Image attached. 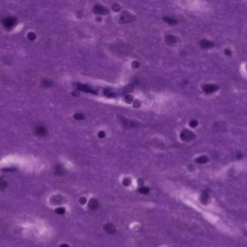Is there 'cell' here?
<instances>
[{
  "label": "cell",
  "mask_w": 247,
  "mask_h": 247,
  "mask_svg": "<svg viewBox=\"0 0 247 247\" xmlns=\"http://www.w3.org/2000/svg\"><path fill=\"white\" fill-rule=\"evenodd\" d=\"M134 17L130 13H127V12H124L121 15V18H120V21L123 23H127L132 22L134 21Z\"/></svg>",
  "instance_id": "obj_1"
},
{
  "label": "cell",
  "mask_w": 247,
  "mask_h": 247,
  "mask_svg": "<svg viewBox=\"0 0 247 247\" xmlns=\"http://www.w3.org/2000/svg\"><path fill=\"white\" fill-rule=\"evenodd\" d=\"M93 13L98 15H106L109 13V10L103 5H96L93 7Z\"/></svg>",
  "instance_id": "obj_2"
},
{
  "label": "cell",
  "mask_w": 247,
  "mask_h": 247,
  "mask_svg": "<svg viewBox=\"0 0 247 247\" xmlns=\"http://www.w3.org/2000/svg\"><path fill=\"white\" fill-rule=\"evenodd\" d=\"M77 88L81 91H84L85 93H90V94H96L94 90H93L90 87L84 84H77Z\"/></svg>",
  "instance_id": "obj_3"
},
{
  "label": "cell",
  "mask_w": 247,
  "mask_h": 247,
  "mask_svg": "<svg viewBox=\"0 0 247 247\" xmlns=\"http://www.w3.org/2000/svg\"><path fill=\"white\" fill-rule=\"evenodd\" d=\"M181 139L183 140V141H189V140L192 139V133H191V132L188 131V130H185V131H183L181 133Z\"/></svg>",
  "instance_id": "obj_4"
},
{
  "label": "cell",
  "mask_w": 247,
  "mask_h": 247,
  "mask_svg": "<svg viewBox=\"0 0 247 247\" xmlns=\"http://www.w3.org/2000/svg\"><path fill=\"white\" fill-rule=\"evenodd\" d=\"M166 42L168 44H173L176 42V38L173 35H168L166 36Z\"/></svg>",
  "instance_id": "obj_5"
},
{
  "label": "cell",
  "mask_w": 247,
  "mask_h": 247,
  "mask_svg": "<svg viewBox=\"0 0 247 247\" xmlns=\"http://www.w3.org/2000/svg\"><path fill=\"white\" fill-rule=\"evenodd\" d=\"M98 204L96 199H91V200L89 201L88 207L91 209V210H95L98 207Z\"/></svg>",
  "instance_id": "obj_6"
},
{
  "label": "cell",
  "mask_w": 247,
  "mask_h": 247,
  "mask_svg": "<svg viewBox=\"0 0 247 247\" xmlns=\"http://www.w3.org/2000/svg\"><path fill=\"white\" fill-rule=\"evenodd\" d=\"M163 21L166 23L169 24V25H175V24H176V23H177V21H176L175 19L171 17H164Z\"/></svg>",
  "instance_id": "obj_7"
},
{
  "label": "cell",
  "mask_w": 247,
  "mask_h": 247,
  "mask_svg": "<svg viewBox=\"0 0 247 247\" xmlns=\"http://www.w3.org/2000/svg\"><path fill=\"white\" fill-rule=\"evenodd\" d=\"M105 230L109 233H114V231H115V228L111 224H107L105 226Z\"/></svg>",
  "instance_id": "obj_8"
},
{
  "label": "cell",
  "mask_w": 247,
  "mask_h": 247,
  "mask_svg": "<svg viewBox=\"0 0 247 247\" xmlns=\"http://www.w3.org/2000/svg\"><path fill=\"white\" fill-rule=\"evenodd\" d=\"M74 117L75 119L77 120V121H81V120L84 119V115L80 113H76V114L74 115Z\"/></svg>",
  "instance_id": "obj_9"
},
{
  "label": "cell",
  "mask_w": 247,
  "mask_h": 247,
  "mask_svg": "<svg viewBox=\"0 0 247 247\" xmlns=\"http://www.w3.org/2000/svg\"><path fill=\"white\" fill-rule=\"evenodd\" d=\"M140 192L142 194H147L149 192V188L147 187H141L140 188Z\"/></svg>",
  "instance_id": "obj_10"
},
{
  "label": "cell",
  "mask_w": 247,
  "mask_h": 247,
  "mask_svg": "<svg viewBox=\"0 0 247 247\" xmlns=\"http://www.w3.org/2000/svg\"><path fill=\"white\" fill-rule=\"evenodd\" d=\"M112 8H113V9H114V11L117 12L118 10H119L120 6L119 5H117V4H115V5H114V6L112 7Z\"/></svg>",
  "instance_id": "obj_11"
},
{
  "label": "cell",
  "mask_w": 247,
  "mask_h": 247,
  "mask_svg": "<svg viewBox=\"0 0 247 247\" xmlns=\"http://www.w3.org/2000/svg\"><path fill=\"white\" fill-rule=\"evenodd\" d=\"M98 136H99L100 138H104L105 136H106V133H105L104 131H100L98 133Z\"/></svg>",
  "instance_id": "obj_12"
}]
</instances>
